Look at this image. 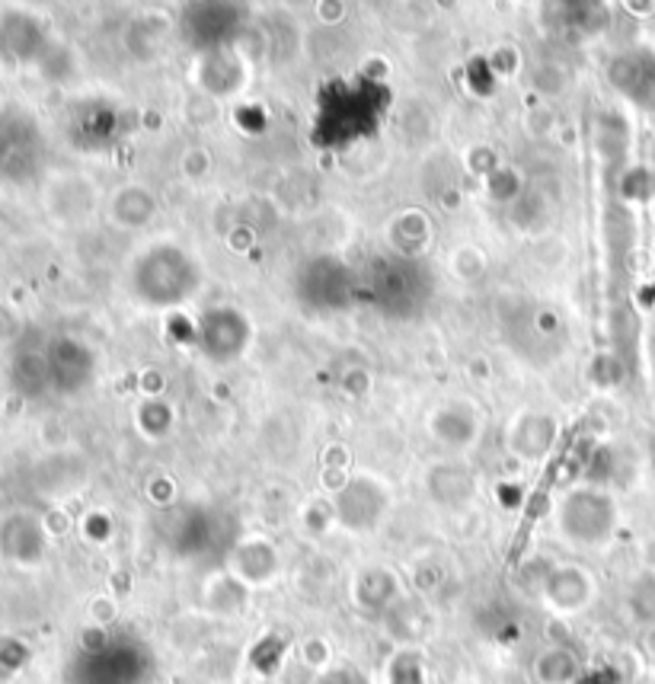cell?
<instances>
[{
	"mask_svg": "<svg viewBox=\"0 0 655 684\" xmlns=\"http://www.w3.org/2000/svg\"><path fill=\"white\" fill-rule=\"evenodd\" d=\"M137 292L151 304H176L186 302L192 288L198 285V275L190 259L173 247H157L154 253H144L135 269Z\"/></svg>",
	"mask_w": 655,
	"mask_h": 684,
	"instance_id": "cell-1",
	"label": "cell"
},
{
	"mask_svg": "<svg viewBox=\"0 0 655 684\" xmlns=\"http://www.w3.org/2000/svg\"><path fill=\"white\" fill-rule=\"evenodd\" d=\"M426 288L429 282L412 259L381 263L375 273V298L383 304L387 314H397V317H410L412 310L426 302Z\"/></svg>",
	"mask_w": 655,
	"mask_h": 684,
	"instance_id": "cell-2",
	"label": "cell"
},
{
	"mask_svg": "<svg viewBox=\"0 0 655 684\" xmlns=\"http://www.w3.org/2000/svg\"><path fill=\"white\" fill-rule=\"evenodd\" d=\"M563 531L579 544H601L614 531V506L598 493H573L563 506Z\"/></svg>",
	"mask_w": 655,
	"mask_h": 684,
	"instance_id": "cell-3",
	"label": "cell"
},
{
	"mask_svg": "<svg viewBox=\"0 0 655 684\" xmlns=\"http://www.w3.org/2000/svg\"><path fill=\"white\" fill-rule=\"evenodd\" d=\"M202 343H205V353L212 358H227L240 356L249 339V327L237 310H212L205 320H202Z\"/></svg>",
	"mask_w": 655,
	"mask_h": 684,
	"instance_id": "cell-4",
	"label": "cell"
},
{
	"mask_svg": "<svg viewBox=\"0 0 655 684\" xmlns=\"http://www.w3.org/2000/svg\"><path fill=\"white\" fill-rule=\"evenodd\" d=\"M589 592H592V582L589 575L579 573V570H560L553 573L550 585H546V599L563 608V611H575L589 602Z\"/></svg>",
	"mask_w": 655,
	"mask_h": 684,
	"instance_id": "cell-5",
	"label": "cell"
},
{
	"mask_svg": "<svg viewBox=\"0 0 655 684\" xmlns=\"http://www.w3.org/2000/svg\"><path fill=\"white\" fill-rule=\"evenodd\" d=\"M538 675L544 684H570L575 678V659L566 650H553L538 662Z\"/></svg>",
	"mask_w": 655,
	"mask_h": 684,
	"instance_id": "cell-6",
	"label": "cell"
},
{
	"mask_svg": "<svg viewBox=\"0 0 655 684\" xmlns=\"http://www.w3.org/2000/svg\"><path fill=\"white\" fill-rule=\"evenodd\" d=\"M320 684H368L358 672H352V668H336V672H327L324 678H320Z\"/></svg>",
	"mask_w": 655,
	"mask_h": 684,
	"instance_id": "cell-7",
	"label": "cell"
}]
</instances>
